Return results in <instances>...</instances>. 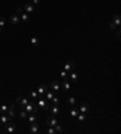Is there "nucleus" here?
Returning a JSON list of instances; mask_svg holds the SVG:
<instances>
[{
  "instance_id": "obj_1",
  "label": "nucleus",
  "mask_w": 121,
  "mask_h": 134,
  "mask_svg": "<svg viewBox=\"0 0 121 134\" xmlns=\"http://www.w3.org/2000/svg\"><path fill=\"white\" fill-rule=\"evenodd\" d=\"M23 110H26L27 114H37L38 112V105L35 104V103H30V101H29L28 104L24 106Z\"/></svg>"
},
{
  "instance_id": "obj_2",
  "label": "nucleus",
  "mask_w": 121,
  "mask_h": 134,
  "mask_svg": "<svg viewBox=\"0 0 121 134\" xmlns=\"http://www.w3.org/2000/svg\"><path fill=\"white\" fill-rule=\"evenodd\" d=\"M37 105L41 107L44 111H48V109H50V104L45 100V97H39V100H38Z\"/></svg>"
},
{
  "instance_id": "obj_3",
  "label": "nucleus",
  "mask_w": 121,
  "mask_h": 134,
  "mask_svg": "<svg viewBox=\"0 0 121 134\" xmlns=\"http://www.w3.org/2000/svg\"><path fill=\"white\" fill-rule=\"evenodd\" d=\"M5 132L9 134H12L16 132V129H17V127H16V125L13 123V122H11V121H9L7 123H5Z\"/></svg>"
},
{
  "instance_id": "obj_4",
  "label": "nucleus",
  "mask_w": 121,
  "mask_h": 134,
  "mask_svg": "<svg viewBox=\"0 0 121 134\" xmlns=\"http://www.w3.org/2000/svg\"><path fill=\"white\" fill-rule=\"evenodd\" d=\"M16 103H17V105L21 107V110H23L24 106H26V105L29 103V100L26 98V97H17V99H16Z\"/></svg>"
},
{
  "instance_id": "obj_5",
  "label": "nucleus",
  "mask_w": 121,
  "mask_h": 134,
  "mask_svg": "<svg viewBox=\"0 0 121 134\" xmlns=\"http://www.w3.org/2000/svg\"><path fill=\"white\" fill-rule=\"evenodd\" d=\"M57 123H58L57 118L55 116H52V115H50V117L46 120V126L47 127H55Z\"/></svg>"
},
{
  "instance_id": "obj_6",
  "label": "nucleus",
  "mask_w": 121,
  "mask_h": 134,
  "mask_svg": "<svg viewBox=\"0 0 121 134\" xmlns=\"http://www.w3.org/2000/svg\"><path fill=\"white\" fill-rule=\"evenodd\" d=\"M15 109H16V105L15 104H11L9 106V110H7V112H6V115L12 120L13 117H16V111H15Z\"/></svg>"
},
{
  "instance_id": "obj_7",
  "label": "nucleus",
  "mask_w": 121,
  "mask_h": 134,
  "mask_svg": "<svg viewBox=\"0 0 121 134\" xmlns=\"http://www.w3.org/2000/svg\"><path fill=\"white\" fill-rule=\"evenodd\" d=\"M50 88L52 89L55 93H57L59 89H61V85H59V82L57 80H55V81H51V83H50Z\"/></svg>"
},
{
  "instance_id": "obj_8",
  "label": "nucleus",
  "mask_w": 121,
  "mask_h": 134,
  "mask_svg": "<svg viewBox=\"0 0 121 134\" xmlns=\"http://www.w3.org/2000/svg\"><path fill=\"white\" fill-rule=\"evenodd\" d=\"M50 112H51V115L52 116H58L59 115V112H61V110H59V107H58V105H50Z\"/></svg>"
},
{
  "instance_id": "obj_9",
  "label": "nucleus",
  "mask_w": 121,
  "mask_h": 134,
  "mask_svg": "<svg viewBox=\"0 0 121 134\" xmlns=\"http://www.w3.org/2000/svg\"><path fill=\"white\" fill-rule=\"evenodd\" d=\"M48 87H47L46 85H40L39 87H38V94H39V97H44V94H45V92H46Z\"/></svg>"
},
{
  "instance_id": "obj_10",
  "label": "nucleus",
  "mask_w": 121,
  "mask_h": 134,
  "mask_svg": "<svg viewBox=\"0 0 121 134\" xmlns=\"http://www.w3.org/2000/svg\"><path fill=\"white\" fill-rule=\"evenodd\" d=\"M9 21H10V23H11V24H18L19 21H21V18H19L18 15H16V13H15V15H11V16H10Z\"/></svg>"
},
{
  "instance_id": "obj_11",
  "label": "nucleus",
  "mask_w": 121,
  "mask_h": 134,
  "mask_svg": "<svg viewBox=\"0 0 121 134\" xmlns=\"http://www.w3.org/2000/svg\"><path fill=\"white\" fill-rule=\"evenodd\" d=\"M64 70L65 71H74L75 70V64L73 62H65Z\"/></svg>"
},
{
  "instance_id": "obj_12",
  "label": "nucleus",
  "mask_w": 121,
  "mask_h": 134,
  "mask_svg": "<svg viewBox=\"0 0 121 134\" xmlns=\"http://www.w3.org/2000/svg\"><path fill=\"white\" fill-rule=\"evenodd\" d=\"M88 110H90V104H88V103H82V104L79 106V111L82 112V114H86Z\"/></svg>"
},
{
  "instance_id": "obj_13",
  "label": "nucleus",
  "mask_w": 121,
  "mask_h": 134,
  "mask_svg": "<svg viewBox=\"0 0 121 134\" xmlns=\"http://www.w3.org/2000/svg\"><path fill=\"white\" fill-rule=\"evenodd\" d=\"M112 22L116 26V28L118 29H120V24H121V21H120V15L119 13H116L114 17H113V19H112Z\"/></svg>"
},
{
  "instance_id": "obj_14",
  "label": "nucleus",
  "mask_w": 121,
  "mask_h": 134,
  "mask_svg": "<svg viewBox=\"0 0 121 134\" xmlns=\"http://www.w3.org/2000/svg\"><path fill=\"white\" fill-rule=\"evenodd\" d=\"M29 132L32 134H37L38 132H39V126H38V123H30V126H29Z\"/></svg>"
},
{
  "instance_id": "obj_15",
  "label": "nucleus",
  "mask_w": 121,
  "mask_h": 134,
  "mask_svg": "<svg viewBox=\"0 0 121 134\" xmlns=\"http://www.w3.org/2000/svg\"><path fill=\"white\" fill-rule=\"evenodd\" d=\"M23 10H24L27 13H30V12H33V11H34V5H33L32 2H27V4L24 5Z\"/></svg>"
},
{
  "instance_id": "obj_16",
  "label": "nucleus",
  "mask_w": 121,
  "mask_h": 134,
  "mask_svg": "<svg viewBox=\"0 0 121 134\" xmlns=\"http://www.w3.org/2000/svg\"><path fill=\"white\" fill-rule=\"evenodd\" d=\"M9 121H11V118H10L6 114H2V115H0V123L1 125H5V123H7Z\"/></svg>"
},
{
  "instance_id": "obj_17",
  "label": "nucleus",
  "mask_w": 121,
  "mask_h": 134,
  "mask_svg": "<svg viewBox=\"0 0 121 134\" xmlns=\"http://www.w3.org/2000/svg\"><path fill=\"white\" fill-rule=\"evenodd\" d=\"M55 94H56V93H55V92H53L52 89H51V91H48V89H47L46 92H45V94H44V96H46L45 98H46L47 100H51V99L55 97Z\"/></svg>"
},
{
  "instance_id": "obj_18",
  "label": "nucleus",
  "mask_w": 121,
  "mask_h": 134,
  "mask_svg": "<svg viewBox=\"0 0 121 134\" xmlns=\"http://www.w3.org/2000/svg\"><path fill=\"white\" fill-rule=\"evenodd\" d=\"M37 114H28V123H34V122H37V116H35Z\"/></svg>"
},
{
  "instance_id": "obj_19",
  "label": "nucleus",
  "mask_w": 121,
  "mask_h": 134,
  "mask_svg": "<svg viewBox=\"0 0 121 134\" xmlns=\"http://www.w3.org/2000/svg\"><path fill=\"white\" fill-rule=\"evenodd\" d=\"M61 87L64 89L65 92H68V91L70 89V83L68 82V80H64L63 82H62V86H61Z\"/></svg>"
},
{
  "instance_id": "obj_20",
  "label": "nucleus",
  "mask_w": 121,
  "mask_h": 134,
  "mask_svg": "<svg viewBox=\"0 0 121 134\" xmlns=\"http://www.w3.org/2000/svg\"><path fill=\"white\" fill-rule=\"evenodd\" d=\"M30 45L33 46V47H37L40 45V40L38 39V37H32L30 39Z\"/></svg>"
},
{
  "instance_id": "obj_21",
  "label": "nucleus",
  "mask_w": 121,
  "mask_h": 134,
  "mask_svg": "<svg viewBox=\"0 0 121 134\" xmlns=\"http://www.w3.org/2000/svg\"><path fill=\"white\" fill-rule=\"evenodd\" d=\"M18 116H19L21 120H26L27 116H28V114H27V111H26V110H21V112L18 114Z\"/></svg>"
},
{
  "instance_id": "obj_22",
  "label": "nucleus",
  "mask_w": 121,
  "mask_h": 134,
  "mask_svg": "<svg viewBox=\"0 0 121 134\" xmlns=\"http://www.w3.org/2000/svg\"><path fill=\"white\" fill-rule=\"evenodd\" d=\"M21 19L23 21V22H28L29 21V16L27 12H23V13H21Z\"/></svg>"
},
{
  "instance_id": "obj_23",
  "label": "nucleus",
  "mask_w": 121,
  "mask_h": 134,
  "mask_svg": "<svg viewBox=\"0 0 121 134\" xmlns=\"http://www.w3.org/2000/svg\"><path fill=\"white\" fill-rule=\"evenodd\" d=\"M75 103H76V100H75L74 97H69V98H68V105H69V106H74Z\"/></svg>"
},
{
  "instance_id": "obj_24",
  "label": "nucleus",
  "mask_w": 121,
  "mask_h": 134,
  "mask_svg": "<svg viewBox=\"0 0 121 134\" xmlns=\"http://www.w3.org/2000/svg\"><path fill=\"white\" fill-rule=\"evenodd\" d=\"M7 110H9V106H7V105H1V106H0V115L6 114Z\"/></svg>"
},
{
  "instance_id": "obj_25",
  "label": "nucleus",
  "mask_w": 121,
  "mask_h": 134,
  "mask_svg": "<svg viewBox=\"0 0 121 134\" xmlns=\"http://www.w3.org/2000/svg\"><path fill=\"white\" fill-rule=\"evenodd\" d=\"M69 77H70V80L72 81H76L78 80V74H76V72L75 71H72V74H70V75H69Z\"/></svg>"
},
{
  "instance_id": "obj_26",
  "label": "nucleus",
  "mask_w": 121,
  "mask_h": 134,
  "mask_svg": "<svg viewBox=\"0 0 121 134\" xmlns=\"http://www.w3.org/2000/svg\"><path fill=\"white\" fill-rule=\"evenodd\" d=\"M53 128H55L56 133H62V132H63V128H62V126H61V125H58V123H57V125L55 126Z\"/></svg>"
},
{
  "instance_id": "obj_27",
  "label": "nucleus",
  "mask_w": 121,
  "mask_h": 134,
  "mask_svg": "<svg viewBox=\"0 0 121 134\" xmlns=\"http://www.w3.org/2000/svg\"><path fill=\"white\" fill-rule=\"evenodd\" d=\"M51 101H52V105H59V99L57 98L56 96L51 99Z\"/></svg>"
},
{
  "instance_id": "obj_28",
  "label": "nucleus",
  "mask_w": 121,
  "mask_h": 134,
  "mask_svg": "<svg viewBox=\"0 0 121 134\" xmlns=\"http://www.w3.org/2000/svg\"><path fill=\"white\" fill-rule=\"evenodd\" d=\"M76 117H78V120H79L80 122H82L84 120H86V114H82V112H81L80 115H78Z\"/></svg>"
},
{
  "instance_id": "obj_29",
  "label": "nucleus",
  "mask_w": 121,
  "mask_h": 134,
  "mask_svg": "<svg viewBox=\"0 0 121 134\" xmlns=\"http://www.w3.org/2000/svg\"><path fill=\"white\" fill-rule=\"evenodd\" d=\"M78 115H79V114H78V110H76V109H72V110H70V116L72 117H76Z\"/></svg>"
},
{
  "instance_id": "obj_30",
  "label": "nucleus",
  "mask_w": 121,
  "mask_h": 134,
  "mask_svg": "<svg viewBox=\"0 0 121 134\" xmlns=\"http://www.w3.org/2000/svg\"><path fill=\"white\" fill-rule=\"evenodd\" d=\"M46 133L47 134H56V131H55V128H53V127H50V128H47Z\"/></svg>"
},
{
  "instance_id": "obj_31",
  "label": "nucleus",
  "mask_w": 121,
  "mask_h": 134,
  "mask_svg": "<svg viewBox=\"0 0 121 134\" xmlns=\"http://www.w3.org/2000/svg\"><path fill=\"white\" fill-rule=\"evenodd\" d=\"M30 97H32V98H39V94H38L37 91H32V92H30Z\"/></svg>"
},
{
  "instance_id": "obj_32",
  "label": "nucleus",
  "mask_w": 121,
  "mask_h": 134,
  "mask_svg": "<svg viewBox=\"0 0 121 134\" xmlns=\"http://www.w3.org/2000/svg\"><path fill=\"white\" fill-rule=\"evenodd\" d=\"M5 23H6V18H5V17H1V18H0V27L4 28Z\"/></svg>"
},
{
  "instance_id": "obj_33",
  "label": "nucleus",
  "mask_w": 121,
  "mask_h": 134,
  "mask_svg": "<svg viewBox=\"0 0 121 134\" xmlns=\"http://www.w3.org/2000/svg\"><path fill=\"white\" fill-rule=\"evenodd\" d=\"M61 77H63L64 80H68V74H67L65 70H63V71L61 72Z\"/></svg>"
},
{
  "instance_id": "obj_34",
  "label": "nucleus",
  "mask_w": 121,
  "mask_h": 134,
  "mask_svg": "<svg viewBox=\"0 0 121 134\" xmlns=\"http://www.w3.org/2000/svg\"><path fill=\"white\" fill-rule=\"evenodd\" d=\"M109 27H110V29H112V30H116V29H118V28H116V26H115L113 22H110V23H109Z\"/></svg>"
},
{
  "instance_id": "obj_35",
  "label": "nucleus",
  "mask_w": 121,
  "mask_h": 134,
  "mask_svg": "<svg viewBox=\"0 0 121 134\" xmlns=\"http://www.w3.org/2000/svg\"><path fill=\"white\" fill-rule=\"evenodd\" d=\"M21 13H23V9L17 7V9H16V15H21Z\"/></svg>"
},
{
  "instance_id": "obj_36",
  "label": "nucleus",
  "mask_w": 121,
  "mask_h": 134,
  "mask_svg": "<svg viewBox=\"0 0 121 134\" xmlns=\"http://www.w3.org/2000/svg\"><path fill=\"white\" fill-rule=\"evenodd\" d=\"M39 2H40V0H32V4L33 5H39Z\"/></svg>"
},
{
  "instance_id": "obj_37",
  "label": "nucleus",
  "mask_w": 121,
  "mask_h": 134,
  "mask_svg": "<svg viewBox=\"0 0 121 134\" xmlns=\"http://www.w3.org/2000/svg\"><path fill=\"white\" fill-rule=\"evenodd\" d=\"M116 36L118 39H120V29H116Z\"/></svg>"
},
{
  "instance_id": "obj_38",
  "label": "nucleus",
  "mask_w": 121,
  "mask_h": 134,
  "mask_svg": "<svg viewBox=\"0 0 121 134\" xmlns=\"http://www.w3.org/2000/svg\"><path fill=\"white\" fill-rule=\"evenodd\" d=\"M1 32H2V28L0 27V33H1Z\"/></svg>"
},
{
  "instance_id": "obj_39",
  "label": "nucleus",
  "mask_w": 121,
  "mask_h": 134,
  "mask_svg": "<svg viewBox=\"0 0 121 134\" xmlns=\"http://www.w3.org/2000/svg\"><path fill=\"white\" fill-rule=\"evenodd\" d=\"M0 18H1V16H0Z\"/></svg>"
}]
</instances>
